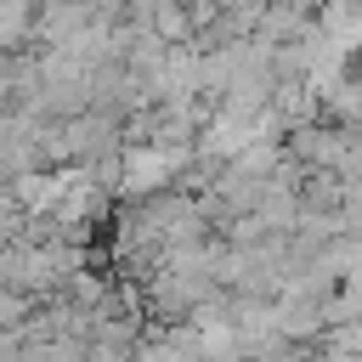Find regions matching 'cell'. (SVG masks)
Returning a JSON list of instances; mask_svg holds the SVG:
<instances>
[{"mask_svg":"<svg viewBox=\"0 0 362 362\" xmlns=\"http://www.w3.org/2000/svg\"><path fill=\"white\" fill-rule=\"evenodd\" d=\"M62 192H68V181H62V175H23V181H17V198H23L28 209H45V204H57Z\"/></svg>","mask_w":362,"mask_h":362,"instance_id":"cell-1","label":"cell"}]
</instances>
